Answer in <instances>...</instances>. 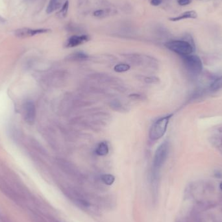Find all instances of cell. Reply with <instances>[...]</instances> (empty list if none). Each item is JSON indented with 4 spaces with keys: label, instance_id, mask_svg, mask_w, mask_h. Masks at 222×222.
Wrapping results in <instances>:
<instances>
[{
    "label": "cell",
    "instance_id": "6",
    "mask_svg": "<svg viewBox=\"0 0 222 222\" xmlns=\"http://www.w3.org/2000/svg\"><path fill=\"white\" fill-rule=\"evenodd\" d=\"M89 37L87 35H73L68 40L66 43L67 48H73L78 46L89 40Z\"/></svg>",
    "mask_w": 222,
    "mask_h": 222
},
{
    "label": "cell",
    "instance_id": "7",
    "mask_svg": "<svg viewBox=\"0 0 222 222\" xmlns=\"http://www.w3.org/2000/svg\"><path fill=\"white\" fill-rule=\"evenodd\" d=\"M198 17L197 12L194 10H190L187 12H185L184 13L180 15L179 16L177 17L174 18H170V20L176 22V21H179L181 20H185V19H188V18H196Z\"/></svg>",
    "mask_w": 222,
    "mask_h": 222
},
{
    "label": "cell",
    "instance_id": "11",
    "mask_svg": "<svg viewBox=\"0 0 222 222\" xmlns=\"http://www.w3.org/2000/svg\"><path fill=\"white\" fill-rule=\"evenodd\" d=\"M101 180L106 185L111 186L115 182V177L111 174H103L101 176Z\"/></svg>",
    "mask_w": 222,
    "mask_h": 222
},
{
    "label": "cell",
    "instance_id": "10",
    "mask_svg": "<svg viewBox=\"0 0 222 222\" xmlns=\"http://www.w3.org/2000/svg\"><path fill=\"white\" fill-rule=\"evenodd\" d=\"M96 153L99 156H105L109 153V146L106 142H100L96 149Z\"/></svg>",
    "mask_w": 222,
    "mask_h": 222
},
{
    "label": "cell",
    "instance_id": "5",
    "mask_svg": "<svg viewBox=\"0 0 222 222\" xmlns=\"http://www.w3.org/2000/svg\"><path fill=\"white\" fill-rule=\"evenodd\" d=\"M23 116L25 122L33 124L36 118V108L33 101H27L23 107Z\"/></svg>",
    "mask_w": 222,
    "mask_h": 222
},
{
    "label": "cell",
    "instance_id": "8",
    "mask_svg": "<svg viewBox=\"0 0 222 222\" xmlns=\"http://www.w3.org/2000/svg\"><path fill=\"white\" fill-rule=\"evenodd\" d=\"M62 0H50L46 9L48 14H51L54 11L58 10L62 5Z\"/></svg>",
    "mask_w": 222,
    "mask_h": 222
},
{
    "label": "cell",
    "instance_id": "4",
    "mask_svg": "<svg viewBox=\"0 0 222 222\" xmlns=\"http://www.w3.org/2000/svg\"><path fill=\"white\" fill-rule=\"evenodd\" d=\"M186 69L192 74L198 75L203 69V63L198 55H188L182 57Z\"/></svg>",
    "mask_w": 222,
    "mask_h": 222
},
{
    "label": "cell",
    "instance_id": "18",
    "mask_svg": "<svg viewBox=\"0 0 222 222\" xmlns=\"http://www.w3.org/2000/svg\"><path fill=\"white\" fill-rule=\"evenodd\" d=\"M178 3L181 6H185L190 3V0H178Z\"/></svg>",
    "mask_w": 222,
    "mask_h": 222
},
{
    "label": "cell",
    "instance_id": "17",
    "mask_svg": "<svg viewBox=\"0 0 222 222\" xmlns=\"http://www.w3.org/2000/svg\"><path fill=\"white\" fill-rule=\"evenodd\" d=\"M75 56H76L75 57L76 59H85L88 57V56L86 54L82 53H76Z\"/></svg>",
    "mask_w": 222,
    "mask_h": 222
},
{
    "label": "cell",
    "instance_id": "2",
    "mask_svg": "<svg viewBox=\"0 0 222 222\" xmlns=\"http://www.w3.org/2000/svg\"><path fill=\"white\" fill-rule=\"evenodd\" d=\"M166 47L181 57L191 55L195 51V46L186 40H172L165 44Z\"/></svg>",
    "mask_w": 222,
    "mask_h": 222
},
{
    "label": "cell",
    "instance_id": "3",
    "mask_svg": "<svg viewBox=\"0 0 222 222\" xmlns=\"http://www.w3.org/2000/svg\"><path fill=\"white\" fill-rule=\"evenodd\" d=\"M170 151V144L168 142L162 143L158 147L155 152L153 161V170L154 174L158 172V170L163 166L166 162Z\"/></svg>",
    "mask_w": 222,
    "mask_h": 222
},
{
    "label": "cell",
    "instance_id": "20",
    "mask_svg": "<svg viewBox=\"0 0 222 222\" xmlns=\"http://www.w3.org/2000/svg\"><path fill=\"white\" fill-rule=\"evenodd\" d=\"M5 22V19H4L3 18H2L1 16H0V22H1V23H4Z\"/></svg>",
    "mask_w": 222,
    "mask_h": 222
},
{
    "label": "cell",
    "instance_id": "1",
    "mask_svg": "<svg viewBox=\"0 0 222 222\" xmlns=\"http://www.w3.org/2000/svg\"><path fill=\"white\" fill-rule=\"evenodd\" d=\"M172 116L173 115H170L162 117L153 124L149 131V138L152 140H157L164 135Z\"/></svg>",
    "mask_w": 222,
    "mask_h": 222
},
{
    "label": "cell",
    "instance_id": "16",
    "mask_svg": "<svg viewBox=\"0 0 222 222\" xmlns=\"http://www.w3.org/2000/svg\"><path fill=\"white\" fill-rule=\"evenodd\" d=\"M94 16L98 17V18L103 17L106 15V11L105 10H101V9L98 10L94 12Z\"/></svg>",
    "mask_w": 222,
    "mask_h": 222
},
{
    "label": "cell",
    "instance_id": "15",
    "mask_svg": "<svg viewBox=\"0 0 222 222\" xmlns=\"http://www.w3.org/2000/svg\"><path fill=\"white\" fill-rule=\"evenodd\" d=\"M68 9V2L66 1L64 4L62 5L60 12L62 14L63 16H65L67 13Z\"/></svg>",
    "mask_w": 222,
    "mask_h": 222
},
{
    "label": "cell",
    "instance_id": "13",
    "mask_svg": "<svg viewBox=\"0 0 222 222\" xmlns=\"http://www.w3.org/2000/svg\"><path fill=\"white\" fill-rule=\"evenodd\" d=\"M130 69V66L127 64H118L115 67V71L118 73H122L128 71Z\"/></svg>",
    "mask_w": 222,
    "mask_h": 222
},
{
    "label": "cell",
    "instance_id": "19",
    "mask_svg": "<svg viewBox=\"0 0 222 222\" xmlns=\"http://www.w3.org/2000/svg\"><path fill=\"white\" fill-rule=\"evenodd\" d=\"M162 3L161 0H151V4L153 6H158Z\"/></svg>",
    "mask_w": 222,
    "mask_h": 222
},
{
    "label": "cell",
    "instance_id": "14",
    "mask_svg": "<svg viewBox=\"0 0 222 222\" xmlns=\"http://www.w3.org/2000/svg\"><path fill=\"white\" fill-rule=\"evenodd\" d=\"M76 203H77V204L80 206V207H89L90 204L89 203V202L86 201V200H84V199H77V201H76Z\"/></svg>",
    "mask_w": 222,
    "mask_h": 222
},
{
    "label": "cell",
    "instance_id": "12",
    "mask_svg": "<svg viewBox=\"0 0 222 222\" xmlns=\"http://www.w3.org/2000/svg\"><path fill=\"white\" fill-rule=\"evenodd\" d=\"M222 88V76L216 79L210 85V89L212 91H217Z\"/></svg>",
    "mask_w": 222,
    "mask_h": 222
},
{
    "label": "cell",
    "instance_id": "9",
    "mask_svg": "<svg viewBox=\"0 0 222 222\" xmlns=\"http://www.w3.org/2000/svg\"><path fill=\"white\" fill-rule=\"evenodd\" d=\"M15 34L18 38L33 36V29L29 28H21L16 30Z\"/></svg>",
    "mask_w": 222,
    "mask_h": 222
},
{
    "label": "cell",
    "instance_id": "21",
    "mask_svg": "<svg viewBox=\"0 0 222 222\" xmlns=\"http://www.w3.org/2000/svg\"><path fill=\"white\" fill-rule=\"evenodd\" d=\"M220 189H221V190H222V182L220 184Z\"/></svg>",
    "mask_w": 222,
    "mask_h": 222
}]
</instances>
